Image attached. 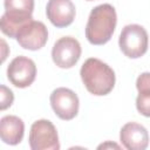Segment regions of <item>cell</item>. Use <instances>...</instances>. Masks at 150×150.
Here are the masks:
<instances>
[{
  "label": "cell",
  "instance_id": "4fadbf2b",
  "mask_svg": "<svg viewBox=\"0 0 150 150\" xmlns=\"http://www.w3.org/2000/svg\"><path fill=\"white\" fill-rule=\"evenodd\" d=\"M136 88L138 91L136 98L137 111L145 116L150 117V73H142L136 80Z\"/></svg>",
  "mask_w": 150,
  "mask_h": 150
},
{
  "label": "cell",
  "instance_id": "8fae6325",
  "mask_svg": "<svg viewBox=\"0 0 150 150\" xmlns=\"http://www.w3.org/2000/svg\"><path fill=\"white\" fill-rule=\"evenodd\" d=\"M120 141L128 150H144L149 145V134L142 124L128 122L121 128Z\"/></svg>",
  "mask_w": 150,
  "mask_h": 150
},
{
  "label": "cell",
  "instance_id": "2e32d148",
  "mask_svg": "<svg viewBox=\"0 0 150 150\" xmlns=\"http://www.w3.org/2000/svg\"><path fill=\"white\" fill-rule=\"evenodd\" d=\"M87 1H93V0H87Z\"/></svg>",
  "mask_w": 150,
  "mask_h": 150
},
{
  "label": "cell",
  "instance_id": "6da1fadb",
  "mask_svg": "<svg viewBox=\"0 0 150 150\" xmlns=\"http://www.w3.org/2000/svg\"><path fill=\"white\" fill-rule=\"evenodd\" d=\"M117 15L110 4H102L94 7L86 25V38L95 46L107 43L116 28Z\"/></svg>",
  "mask_w": 150,
  "mask_h": 150
},
{
  "label": "cell",
  "instance_id": "ba28073f",
  "mask_svg": "<svg viewBox=\"0 0 150 150\" xmlns=\"http://www.w3.org/2000/svg\"><path fill=\"white\" fill-rule=\"evenodd\" d=\"M36 77L35 62L27 56L14 57L7 67V79L16 88L29 87Z\"/></svg>",
  "mask_w": 150,
  "mask_h": 150
},
{
  "label": "cell",
  "instance_id": "9c48e42d",
  "mask_svg": "<svg viewBox=\"0 0 150 150\" xmlns=\"http://www.w3.org/2000/svg\"><path fill=\"white\" fill-rule=\"evenodd\" d=\"M15 39L22 48L39 50L47 43L48 29L43 22L32 20L19 30Z\"/></svg>",
  "mask_w": 150,
  "mask_h": 150
},
{
  "label": "cell",
  "instance_id": "8992f818",
  "mask_svg": "<svg viewBox=\"0 0 150 150\" xmlns=\"http://www.w3.org/2000/svg\"><path fill=\"white\" fill-rule=\"evenodd\" d=\"M81 45L73 36L60 38L53 46L52 59L54 63L62 69L74 67L81 57Z\"/></svg>",
  "mask_w": 150,
  "mask_h": 150
},
{
  "label": "cell",
  "instance_id": "7a4b0ae2",
  "mask_svg": "<svg viewBox=\"0 0 150 150\" xmlns=\"http://www.w3.org/2000/svg\"><path fill=\"white\" fill-rule=\"evenodd\" d=\"M80 75L86 89L95 96L108 95L115 87V71L100 59L90 57L86 60Z\"/></svg>",
  "mask_w": 150,
  "mask_h": 150
},
{
  "label": "cell",
  "instance_id": "52a82bcc",
  "mask_svg": "<svg viewBox=\"0 0 150 150\" xmlns=\"http://www.w3.org/2000/svg\"><path fill=\"white\" fill-rule=\"evenodd\" d=\"M49 101L55 115L63 121L73 120L79 112V97L75 91L69 88L60 87L54 89L50 94Z\"/></svg>",
  "mask_w": 150,
  "mask_h": 150
},
{
  "label": "cell",
  "instance_id": "7c38bea8",
  "mask_svg": "<svg viewBox=\"0 0 150 150\" xmlns=\"http://www.w3.org/2000/svg\"><path fill=\"white\" fill-rule=\"evenodd\" d=\"M25 134L23 121L15 115H6L0 120V137L1 141L9 145L19 144Z\"/></svg>",
  "mask_w": 150,
  "mask_h": 150
},
{
  "label": "cell",
  "instance_id": "5bb4252c",
  "mask_svg": "<svg viewBox=\"0 0 150 150\" xmlns=\"http://www.w3.org/2000/svg\"><path fill=\"white\" fill-rule=\"evenodd\" d=\"M0 89H1V93H0L1 94V110H5L12 105L13 100H14V95H13L12 90L8 89L4 84H1Z\"/></svg>",
  "mask_w": 150,
  "mask_h": 150
},
{
  "label": "cell",
  "instance_id": "30bf717a",
  "mask_svg": "<svg viewBox=\"0 0 150 150\" xmlns=\"http://www.w3.org/2000/svg\"><path fill=\"white\" fill-rule=\"evenodd\" d=\"M76 14L75 5L71 0H49L46 6L48 20L57 28L68 27L73 23Z\"/></svg>",
  "mask_w": 150,
  "mask_h": 150
},
{
  "label": "cell",
  "instance_id": "277c9868",
  "mask_svg": "<svg viewBox=\"0 0 150 150\" xmlns=\"http://www.w3.org/2000/svg\"><path fill=\"white\" fill-rule=\"evenodd\" d=\"M148 43L149 38L145 28L137 23L123 27L118 38L120 49L129 59H138L143 56L148 50Z\"/></svg>",
  "mask_w": 150,
  "mask_h": 150
},
{
  "label": "cell",
  "instance_id": "3957f363",
  "mask_svg": "<svg viewBox=\"0 0 150 150\" xmlns=\"http://www.w3.org/2000/svg\"><path fill=\"white\" fill-rule=\"evenodd\" d=\"M5 14L1 16V32L9 36L16 38L19 30L33 20L34 0H5Z\"/></svg>",
  "mask_w": 150,
  "mask_h": 150
},
{
  "label": "cell",
  "instance_id": "9a60e30c",
  "mask_svg": "<svg viewBox=\"0 0 150 150\" xmlns=\"http://www.w3.org/2000/svg\"><path fill=\"white\" fill-rule=\"evenodd\" d=\"M108 146H114V148H117V149L120 148V145H117V144H115V143L111 144V143L108 142V143H105V144H101V145H98V149H102V148L104 149V148H108Z\"/></svg>",
  "mask_w": 150,
  "mask_h": 150
},
{
  "label": "cell",
  "instance_id": "5b68a950",
  "mask_svg": "<svg viewBox=\"0 0 150 150\" xmlns=\"http://www.w3.org/2000/svg\"><path fill=\"white\" fill-rule=\"evenodd\" d=\"M28 141L32 150L60 149L57 130L55 125L48 120H38L32 124Z\"/></svg>",
  "mask_w": 150,
  "mask_h": 150
}]
</instances>
